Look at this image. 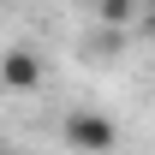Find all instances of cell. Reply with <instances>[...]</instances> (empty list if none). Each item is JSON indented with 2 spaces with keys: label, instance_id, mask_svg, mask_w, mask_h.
<instances>
[{
  "label": "cell",
  "instance_id": "1",
  "mask_svg": "<svg viewBox=\"0 0 155 155\" xmlns=\"http://www.w3.org/2000/svg\"><path fill=\"white\" fill-rule=\"evenodd\" d=\"M60 137H66V143H72L78 155H107V149L119 143V131H114V125H107L101 114H66Z\"/></svg>",
  "mask_w": 155,
  "mask_h": 155
},
{
  "label": "cell",
  "instance_id": "2",
  "mask_svg": "<svg viewBox=\"0 0 155 155\" xmlns=\"http://www.w3.org/2000/svg\"><path fill=\"white\" fill-rule=\"evenodd\" d=\"M0 84H6V90H36L42 84V60L30 54V48H12V54L0 60Z\"/></svg>",
  "mask_w": 155,
  "mask_h": 155
},
{
  "label": "cell",
  "instance_id": "3",
  "mask_svg": "<svg viewBox=\"0 0 155 155\" xmlns=\"http://www.w3.org/2000/svg\"><path fill=\"white\" fill-rule=\"evenodd\" d=\"M101 18L107 24H131V0H101Z\"/></svg>",
  "mask_w": 155,
  "mask_h": 155
}]
</instances>
